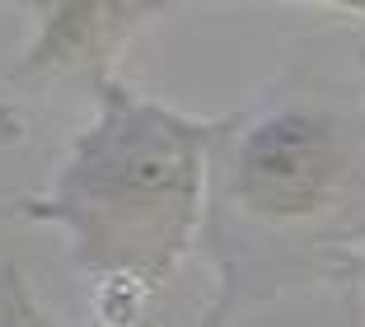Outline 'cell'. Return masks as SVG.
Segmentation results:
<instances>
[{"mask_svg": "<svg viewBox=\"0 0 365 327\" xmlns=\"http://www.w3.org/2000/svg\"><path fill=\"white\" fill-rule=\"evenodd\" d=\"M211 243L220 290L244 299L262 253L365 239V122L319 98H272L230 117L211 159Z\"/></svg>", "mask_w": 365, "mask_h": 327, "instance_id": "7a4b0ae2", "label": "cell"}, {"mask_svg": "<svg viewBox=\"0 0 365 327\" xmlns=\"http://www.w3.org/2000/svg\"><path fill=\"white\" fill-rule=\"evenodd\" d=\"M356 56H361V71H365V43H361V47H356Z\"/></svg>", "mask_w": 365, "mask_h": 327, "instance_id": "8992f818", "label": "cell"}, {"mask_svg": "<svg viewBox=\"0 0 365 327\" xmlns=\"http://www.w3.org/2000/svg\"><path fill=\"white\" fill-rule=\"evenodd\" d=\"M0 327H61L38 299H33L19 262H10V257L0 262Z\"/></svg>", "mask_w": 365, "mask_h": 327, "instance_id": "277c9868", "label": "cell"}, {"mask_svg": "<svg viewBox=\"0 0 365 327\" xmlns=\"http://www.w3.org/2000/svg\"><path fill=\"white\" fill-rule=\"evenodd\" d=\"M164 5H38V38L19 66L10 71V85L33 75H56L76 66H103L145 19H155Z\"/></svg>", "mask_w": 365, "mask_h": 327, "instance_id": "3957f363", "label": "cell"}, {"mask_svg": "<svg viewBox=\"0 0 365 327\" xmlns=\"http://www.w3.org/2000/svg\"><path fill=\"white\" fill-rule=\"evenodd\" d=\"M230 117H187L103 75L94 117L61 155L52 182L14 201V215L56 224L71 262L122 295L127 313L187 257L211 211V159Z\"/></svg>", "mask_w": 365, "mask_h": 327, "instance_id": "6da1fadb", "label": "cell"}, {"mask_svg": "<svg viewBox=\"0 0 365 327\" xmlns=\"http://www.w3.org/2000/svg\"><path fill=\"white\" fill-rule=\"evenodd\" d=\"M230 313H235V295H225V290H220V295L211 299V308L197 318V327H230Z\"/></svg>", "mask_w": 365, "mask_h": 327, "instance_id": "5b68a950", "label": "cell"}]
</instances>
